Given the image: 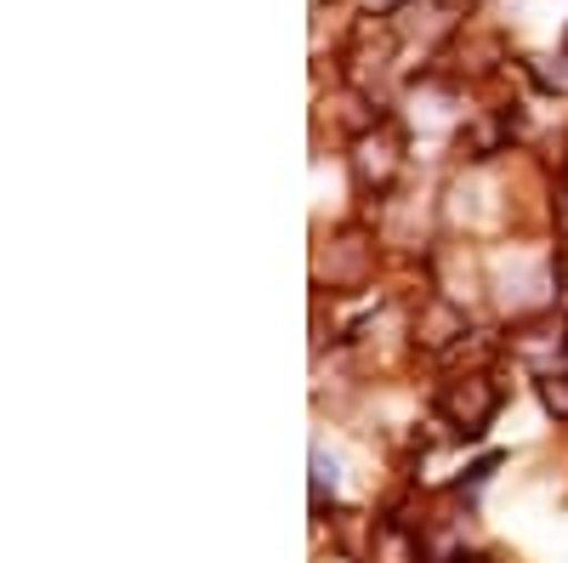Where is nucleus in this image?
Masks as SVG:
<instances>
[{
    "label": "nucleus",
    "instance_id": "f257e3e1",
    "mask_svg": "<svg viewBox=\"0 0 568 563\" xmlns=\"http://www.w3.org/2000/svg\"><path fill=\"white\" fill-rule=\"evenodd\" d=\"M404 165V143L393 125H364L358 143H353V182L364 188V194H387L393 177Z\"/></svg>",
    "mask_w": 568,
    "mask_h": 563
},
{
    "label": "nucleus",
    "instance_id": "f03ea898",
    "mask_svg": "<svg viewBox=\"0 0 568 563\" xmlns=\"http://www.w3.org/2000/svg\"><path fill=\"white\" fill-rule=\"evenodd\" d=\"M438 410H444L449 428L478 433V428H489V415L500 410V388L489 382V375H455V382H444V393H438Z\"/></svg>",
    "mask_w": 568,
    "mask_h": 563
},
{
    "label": "nucleus",
    "instance_id": "7ed1b4c3",
    "mask_svg": "<svg viewBox=\"0 0 568 563\" xmlns=\"http://www.w3.org/2000/svg\"><path fill=\"white\" fill-rule=\"evenodd\" d=\"M369 268H375V251H369L364 233H336V240L318 251V285L353 291V285H364V279H369Z\"/></svg>",
    "mask_w": 568,
    "mask_h": 563
},
{
    "label": "nucleus",
    "instance_id": "20e7f679",
    "mask_svg": "<svg viewBox=\"0 0 568 563\" xmlns=\"http://www.w3.org/2000/svg\"><path fill=\"white\" fill-rule=\"evenodd\" d=\"M393 52H398V29H387V23H358V34H353V52H347L353 80L369 91L375 80H382V74L393 69Z\"/></svg>",
    "mask_w": 568,
    "mask_h": 563
},
{
    "label": "nucleus",
    "instance_id": "39448f33",
    "mask_svg": "<svg viewBox=\"0 0 568 563\" xmlns=\"http://www.w3.org/2000/svg\"><path fill=\"white\" fill-rule=\"evenodd\" d=\"M460 336H466V313H460V302L433 296V302L415 313V342H420V348H455Z\"/></svg>",
    "mask_w": 568,
    "mask_h": 563
},
{
    "label": "nucleus",
    "instance_id": "423d86ee",
    "mask_svg": "<svg viewBox=\"0 0 568 563\" xmlns=\"http://www.w3.org/2000/svg\"><path fill=\"white\" fill-rule=\"evenodd\" d=\"M369 557L375 563H420V546L409 541L404 524H382V530H375V541H369Z\"/></svg>",
    "mask_w": 568,
    "mask_h": 563
},
{
    "label": "nucleus",
    "instance_id": "0eeeda50",
    "mask_svg": "<svg viewBox=\"0 0 568 563\" xmlns=\"http://www.w3.org/2000/svg\"><path fill=\"white\" fill-rule=\"evenodd\" d=\"M511 348H517V359L546 364V353H551V348H562V331H557L551 319H540V324H524V331L511 336Z\"/></svg>",
    "mask_w": 568,
    "mask_h": 563
},
{
    "label": "nucleus",
    "instance_id": "6e6552de",
    "mask_svg": "<svg viewBox=\"0 0 568 563\" xmlns=\"http://www.w3.org/2000/svg\"><path fill=\"white\" fill-rule=\"evenodd\" d=\"M540 399H546V410H551L557 421H568V370H562V375H557V370H546Z\"/></svg>",
    "mask_w": 568,
    "mask_h": 563
},
{
    "label": "nucleus",
    "instance_id": "1a4fd4ad",
    "mask_svg": "<svg viewBox=\"0 0 568 563\" xmlns=\"http://www.w3.org/2000/svg\"><path fill=\"white\" fill-rule=\"evenodd\" d=\"M313 484H318V490H336V484H342V461L329 455L324 444L313 450Z\"/></svg>",
    "mask_w": 568,
    "mask_h": 563
},
{
    "label": "nucleus",
    "instance_id": "9d476101",
    "mask_svg": "<svg viewBox=\"0 0 568 563\" xmlns=\"http://www.w3.org/2000/svg\"><path fill=\"white\" fill-rule=\"evenodd\" d=\"M369 7H375V12H387V7H409V0H369Z\"/></svg>",
    "mask_w": 568,
    "mask_h": 563
},
{
    "label": "nucleus",
    "instance_id": "9b49d317",
    "mask_svg": "<svg viewBox=\"0 0 568 563\" xmlns=\"http://www.w3.org/2000/svg\"><path fill=\"white\" fill-rule=\"evenodd\" d=\"M455 563H484V557H455Z\"/></svg>",
    "mask_w": 568,
    "mask_h": 563
}]
</instances>
